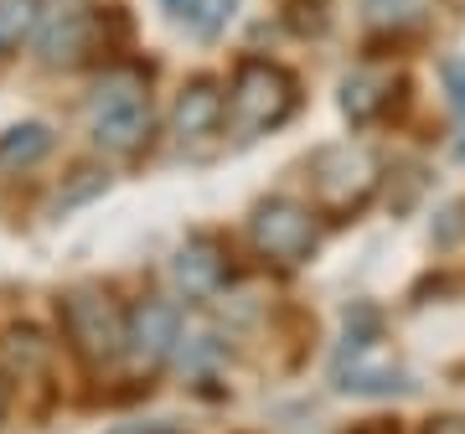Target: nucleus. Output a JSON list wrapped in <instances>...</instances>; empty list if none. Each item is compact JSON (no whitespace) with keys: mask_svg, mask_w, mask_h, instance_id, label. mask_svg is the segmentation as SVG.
<instances>
[{"mask_svg":"<svg viewBox=\"0 0 465 434\" xmlns=\"http://www.w3.org/2000/svg\"><path fill=\"white\" fill-rule=\"evenodd\" d=\"M0 57H5V52H0Z\"/></svg>","mask_w":465,"mask_h":434,"instance_id":"nucleus-20","label":"nucleus"},{"mask_svg":"<svg viewBox=\"0 0 465 434\" xmlns=\"http://www.w3.org/2000/svg\"><path fill=\"white\" fill-rule=\"evenodd\" d=\"M176 16H182V26L192 36L213 42V36H223L232 26V16H238V0H176Z\"/></svg>","mask_w":465,"mask_h":434,"instance_id":"nucleus-13","label":"nucleus"},{"mask_svg":"<svg viewBox=\"0 0 465 434\" xmlns=\"http://www.w3.org/2000/svg\"><path fill=\"white\" fill-rule=\"evenodd\" d=\"M434 0H362V21L367 32L378 36H409L430 21Z\"/></svg>","mask_w":465,"mask_h":434,"instance_id":"nucleus-12","label":"nucleus"},{"mask_svg":"<svg viewBox=\"0 0 465 434\" xmlns=\"http://www.w3.org/2000/svg\"><path fill=\"white\" fill-rule=\"evenodd\" d=\"M445 94H450V104L465 114V63L460 57H450L445 63Z\"/></svg>","mask_w":465,"mask_h":434,"instance_id":"nucleus-16","label":"nucleus"},{"mask_svg":"<svg viewBox=\"0 0 465 434\" xmlns=\"http://www.w3.org/2000/svg\"><path fill=\"white\" fill-rule=\"evenodd\" d=\"M171 274H176V290H182L186 301H213L217 290H223V284L232 280L228 249H223V243H217L213 233H197L182 253H176Z\"/></svg>","mask_w":465,"mask_h":434,"instance_id":"nucleus-8","label":"nucleus"},{"mask_svg":"<svg viewBox=\"0 0 465 434\" xmlns=\"http://www.w3.org/2000/svg\"><path fill=\"white\" fill-rule=\"evenodd\" d=\"M228 124V94L217 78H192V84L176 94V109H171V134L182 145H202L213 140L217 130Z\"/></svg>","mask_w":465,"mask_h":434,"instance_id":"nucleus-6","label":"nucleus"},{"mask_svg":"<svg viewBox=\"0 0 465 434\" xmlns=\"http://www.w3.org/2000/svg\"><path fill=\"white\" fill-rule=\"evenodd\" d=\"M88 134L104 155H134L150 140V94L140 67L104 73L88 99Z\"/></svg>","mask_w":465,"mask_h":434,"instance_id":"nucleus-3","label":"nucleus"},{"mask_svg":"<svg viewBox=\"0 0 465 434\" xmlns=\"http://www.w3.org/2000/svg\"><path fill=\"white\" fill-rule=\"evenodd\" d=\"M176 341H182V311L171 301H140L130 311V351L145 368L171 362L176 357Z\"/></svg>","mask_w":465,"mask_h":434,"instance_id":"nucleus-7","label":"nucleus"},{"mask_svg":"<svg viewBox=\"0 0 465 434\" xmlns=\"http://www.w3.org/2000/svg\"><path fill=\"white\" fill-rule=\"evenodd\" d=\"M47 357H52V347L42 341V331H36V326L11 331V368H21V378H26V368L42 372V368H47Z\"/></svg>","mask_w":465,"mask_h":434,"instance_id":"nucleus-15","label":"nucleus"},{"mask_svg":"<svg viewBox=\"0 0 465 434\" xmlns=\"http://www.w3.org/2000/svg\"><path fill=\"white\" fill-rule=\"evenodd\" d=\"M305 182H311V207L316 217H331V222H347L378 197V161L362 151V145H321L311 161H305Z\"/></svg>","mask_w":465,"mask_h":434,"instance_id":"nucleus-4","label":"nucleus"},{"mask_svg":"<svg viewBox=\"0 0 465 434\" xmlns=\"http://www.w3.org/2000/svg\"><path fill=\"white\" fill-rule=\"evenodd\" d=\"M388 104H393V73H382V67H357L347 84H341V114H347L351 124L382 119Z\"/></svg>","mask_w":465,"mask_h":434,"instance_id":"nucleus-10","label":"nucleus"},{"mask_svg":"<svg viewBox=\"0 0 465 434\" xmlns=\"http://www.w3.org/2000/svg\"><path fill=\"white\" fill-rule=\"evenodd\" d=\"M11 414V372L0 368V419Z\"/></svg>","mask_w":465,"mask_h":434,"instance_id":"nucleus-18","label":"nucleus"},{"mask_svg":"<svg viewBox=\"0 0 465 434\" xmlns=\"http://www.w3.org/2000/svg\"><path fill=\"white\" fill-rule=\"evenodd\" d=\"M36 42H42V57H47L52 67L57 63H84V52L99 42V26H94V11H63V16L42 21V32H36Z\"/></svg>","mask_w":465,"mask_h":434,"instance_id":"nucleus-9","label":"nucleus"},{"mask_svg":"<svg viewBox=\"0 0 465 434\" xmlns=\"http://www.w3.org/2000/svg\"><path fill=\"white\" fill-rule=\"evenodd\" d=\"M300 109V78L274 57H243L232 67L228 84V130L238 140H259V134L290 124Z\"/></svg>","mask_w":465,"mask_h":434,"instance_id":"nucleus-1","label":"nucleus"},{"mask_svg":"<svg viewBox=\"0 0 465 434\" xmlns=\"http://www.w3.org/2000/svg\"><path fill=\"white\" fill-rule=\"evenodd\" d=\"M42 32V0H0V52H16Z\"/></svg>","mask_w":465,"mask_h":434,"instance_id":"nucleus-14","label":"nucleus"},{"mask_svg":"<svg viewBox=\"0 0 465 434\" xmlns=\"http://www.w3.org/2000/svg\"><path fill=\"white\" fill-rule=\"evenodd\" d=\"M57 326H63L67 351L94 372L130 351V311L99 284H78L57 295Z\"/></svg>","mask_w":465,"mask_h":434,"instance_id":"nucleus-2","label":"nucleus"},{"mask_svg":"<svg viewBox=\"0 0 465 434\" xmlns=\"http://www.w3.org/2000/svg\"><path fill=\"white\" fill-rule=\"evenodd\" d=\"M455 155L465 161V124H460V140H455Z\"/></svg>","mask_w":465,"mask_h":434,"instance_id":"nucleus-19","label":"nucleus"},{"mask_svg":"<svg viewBox=\"0 0 465 434\" xmlns=\"http://www.w3.org/2000/svg\"><path fill=\"white\" fill-rule=\"evenodd\" d=\"M52 151V130L42 119H26V124H11L0 134V176H16V171H32L42 155Z\"/></svg>","mask_w":465,"mask_h":434,"instance_id":"nucleus-11","label":"nucleus"},{"mask_svg":"<svg viewBox=\"0 0 465 434\" xmlns=\"http://www.w3.org/2000/svg\"><path fill=\"white\" fill-rule=\"evenodd\" d=\"M249 243L264 264H280V269L311 264L316 249H321L316 207H311V202H290V197L259 202L253 217H249Z\"/></svg>","mask_w":465,"mask_h":434,"instance_id":"nucleus-5","label":"nucleus"},{"mask_svg":"<svg viewBox=\"0 0 465 434\" xmlns=\"http://www.w3.org/2000/svg\"><path fill=\"white\" fill-rule=\"evenodd\" d=\"M347 434H403L399 419H362V424H351Z\"/></svg>","mask_w":465,"mask_h":434,"instance_id":"nucleus-17","label":"nucleus"}]
</instances>
